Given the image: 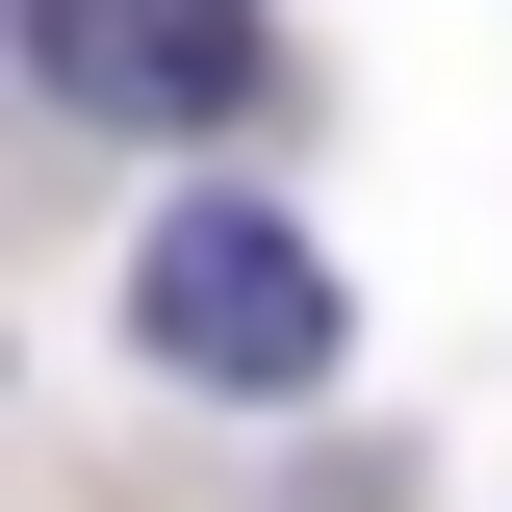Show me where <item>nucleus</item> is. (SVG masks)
<instances>
[{"label": "nucleus", "mask_w": 512, "mask_h": 512, "mask_svg": "<svg viewBox=\"0 0 512 512\" xmlns=\"http://www.w3.org/2000/svg\"><path fill=\"white\" fill-rule=\"evenodd\" d=\"M0 26L77 128H231L256 103V0H0Z\"/></svg>", "instance_id": "nucleus-2"}, {"label": "nucleus", "mask_w": 512, "mask_h": 512, "mask_svg": "<svg viewBox=\"0 0 512 512\" xmlns=\"http://www.w3.org/2000/svg\"><path fill=\"white\" fill-rule=\"evenodd\" d=\"M128 333H154L205 410H308V384H333V256L282 231V205H154V256H128Z\"/></svg>", "instance_id": "nucleus-1"}]
</instances>
